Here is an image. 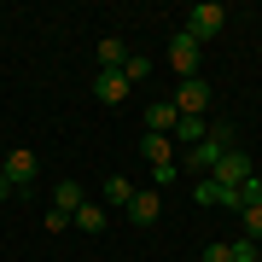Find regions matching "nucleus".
I'll list each match as a JSON object with an SVG mask.
<instances>
[{"label": "nucleus", "instance_id": "obj_21", "mask_svg": "<svg viewBox=\"0 0 262 262\" xmlns=\"http://www.w3.org/2000/svg\"><path fill=\"white\" fill-rule=\"evenodd\" d=\"M0 169H6V151H0Z\"/></svg>", "mask_w": 262, "mask_h": 262}, {"label": "nucleus", "instance_id": "obj_9", "mask_svg": "<svg viewBox=\"0 0 262 262\" xmlns=\"http://www.w3.org/2000/svg\"><path fill=\"white\" fill-rule=\"evenodd\" d=\"M94 94H99L105 105H122V99H128V82H122L117 70H94Z\"/></svg>", "mask_w": 262, "mask_h": 262}, {"label": "nucleus", "instance_id": "obj_4", "mask_svg": "<svg viewBox=\"0 0 262 262\" xmlns=\"http://www.w3.org/2000/svg\"><path fill=\"white\" fill-rule=\"evenodd\" d=\"M222 29H227V12L215 6V0H204V6H192V12H187V35L198 41V47H204V41H215Z\"/></svg>", "mask_w": 262, "mask_h": 262}, {"label": "nucleus", "instance_id": "obj_14", "mask_svg": "<svg viewBox=\"0 0 262 262\" xmlns=\"http://www.w3.org/2000/svg\"><path fill=\"white\" fill-rule=\"evenodd\" d=\"M146 70H151V64H146V53H128V58H122V64H117V76H122V82H128V88L140 82Z\"/></svg>", "mask_w": 262, "mask_h": 262}, {"label": "nucleus", "instance_id": "obj_10", "mask_svg": "<svg viewBox=\"0 0 262 262\" xmlns=\"http://www.w3.org/2000/svg\"><path fill=\"white\" fill-rule=\"evenodd\" d=\"M204 134H210V122H204V117H181L169 140H175V146H198V140H204Z\"/></svg>", "mask_w": 262, "mask_h": 262}, {"label": "nucleus", "instance_id": "obj_16", "mask_svg": "<svg viewBox=\"0 0 262 262\" xmlns=\"http://www.w3.org/2000/svg\"><path fill=\"white\" fill-rule=\"evenodd\" d=\"M105 198H111V204H128V198H134V187H128L122 175H111V181H105Z\"/></svg>", "mask_w": 262, "mask_h": 262}, {"label": "nucleus", "instance_id": "obj_8", "mask_svg": "<svg viewBox=\"0 0 262 262\" xmlns=\"http://www.w3.org/2000/svg\"><path fill=\"white\" fill-rule=\"evenodd\" d=\"M175 122H181V111L169 99H158V105H146V134H175Z\"/></svg>", "mask_w": 262, "mask_h": 262}, {"label": "nucleus", "instance_id": "obj_7", "mask_svg": "<svg viewBox=\"0 0 262 262\" xmlns=\"http://www.w3.org/2000/svg\"><path fill=\"white\" fill-rule=\"evenodd\" d=\"M122 215H128L134 227H151V222L163 215V198H158V192H134L128 204H122Z\"/></svg>", "mask_w": 262, "mask_h": 262}, {"label": "nucleus", "instance_id": "obj_3", "mask_svg": "<svg viewBox=\"0 0 262 262\" xmlns=\"http://www.w3.org/2000/svg\"><path fill=\"white\" fill-rule=\"evenodd\" d=\"M140 151L151 158V175H158V187H169V181L181 175V169H175V140H169V134H146Z\"/></svg>", "mask_w": 262, "mask_h": 262}, {"label": "nucleus", "instance_id": "obj_1", "mask_svg": "<svg viewBox=\"0 0 262 262\" xmlns=\"http://www.w3.org/2000/svg\"><path fill=\"white\" fill-rule=\"evenodd\" d=\"M222 151H233V128H227V122H210V134L198 146H187V169H215V158H222Z\"/></svg>", "mask_w": 262, "mask_h": 262}, {"label": "nucleus", "instance_id": "obj_11", "mask_svg": "<svg viewBox=\"0 0 262 262\" xmlns=\"http://www.w3.org/2000/svg\"><path fill=\"white\" fill-rule=\"evenodd\" d=\"M82 204H88V198H82V187H76V181H58V187H53V210H64V215H76Z\"/></svg>", "mask_w": 262, "mask_h": 262}, {"label": "nucleus", "instance_id": "obj_15", "mask_svg": "<svg viewBox=\"0 0 262 262\" xmlns=\"http://www.w3.org/2000/svg\"><path fill=\"white\" fill-rule=\"evenodd\" d=\"M239 215H245V239H251V245H262V204H245Z\"/></svg>", "mask_w": 262, "mask_h": 262}, {"label": "nucleus", "instance_id": "obj_13", "mask_svg": "<svg viewBox=\"0 0 262 262\" xmlns=\"http://www.w3.org/2000/svg\"><path fill=\"white\" fill-rule=\"evenodd\" d=\"M70 222L82 227V233H105V210H99V204H82V210L70 215Z\"/></svg>", "mask_w": 262, "mask_h": 262}, {"label": "nucleus", "instance_id": "obj_12", "mask_svg": "<svg viewBox=\"0 0 262 262\" xmlns=\"http://www.w3.org/2000/svg\"><path fill=\"white\" fill-rule=\"evenodd\" d=\"M122 58H128V41H122V35H105L99 41V70H117Z\"/></svg>", "mask_w": 262, "mask_h": 262}, {"label": "nucleus", "instance_id": "obj_18", "mask_svg": "<svg viewBox=\"0 0 262 262\" xmlns=\"http://www.w3.org/2000/svg\"><path fill=\"white\" fill-rule=\"evenodd\" d=\"M233 262H262V245H251V239H239V245H233Z\"/></svg>", "mask_w": 262, "mask_h": 262}, {"label": "nucleus", "instance_id": "obj_20", "mask_svg": "<svg viewBox=\"0 0 262 262\" xmlns=\"http://www.w3.org/2000/svg\"><path fill=\"white\" fill-rule=\"evenodd\" d=\"M6 198H18V192H12V181H6V175H0V204H6Z\"/></svg>", "mask_w": 262, "mask_h": 262}, {"label": "nucleus", "instance_id": "obj_6", "mask_svg": "<svg viewBox=\"0 0 262 262\" xmlns=\"http://www.w3.org/2000/svg\"><path fill=\"white\" fill-rule=\"evenodd\" d=\"M0 175L12 181V192H35V151H6V169H0Z\"/></svg>", "mask_w": 262, "mask_h": 262}, {"label": "nucleus", "instance_id": "obj_5", "mask_svg": "<svg viewBox=\"0 0 262 262\" xmlns=\"http://www.w3.org/2000/svg\"><path fill=\"white\" fill-rule=\"evenodd\" d=\"M198 58H204V47H198L187 29H175V35H169V64H175L181 82H187V76H198Z\"/></svg>", "mask_w": 262, "mask_h": 262}, {"label": "nucleus", "instance_id": "obj_2", "mask_svg": "<svg viewBox=\"0 0 262 262\" xmlns=\"http://www.w3.org/2000/svg\"><path fill=\"white\" fill-rule=\"evenodd\" d=\"M169 105H175L181 117H204L210 105H215V88L204 82V76H187V82L175 88V99H169Z\"/></svg>", "mask_w": 262, "mask_h": 262}, {"label": "nucleus", "instance_id": "obj_19", "mask_svg": "<svg viewBox=\"0 0 262 262\" xmlns=\"http://www.w3.org/2000/svg\"><path fill=\"white\" fill-rule=\"evenodd\" d=\"M204 262H233V245H204Z\"/></svg>", "mask_w": 262, "mask_h": 262}, {"label": "nucleus", "instance_id": "obj_17", "mask_svg": "<svg viewBox=\"0 0 262 262\" xmlns=\"http://www.w3.org/2000/svg\"><path fill=\"white\" fill-rule=\"evenodd\" d=\"M245 204H262V181H256V175L239 187V210H245Z\"/></svg>", "mask_w": 262, "mask_h": 262}]
</instances>
